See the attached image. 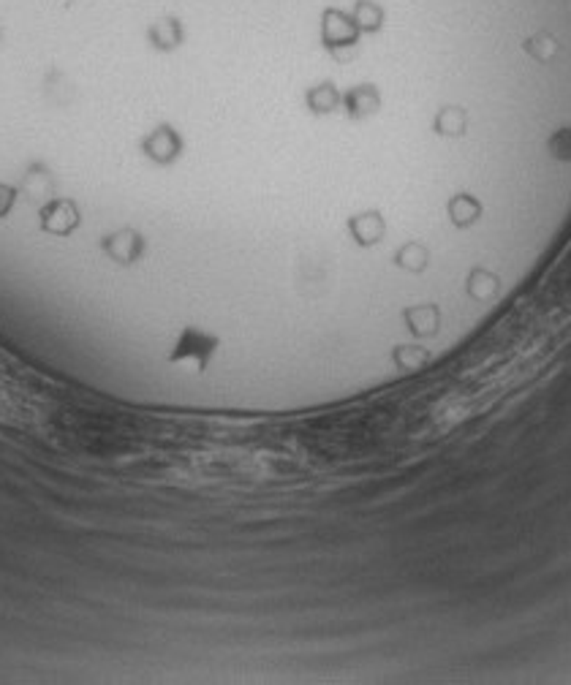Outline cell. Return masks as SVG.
<instances>
[{"label":"cell","mask_w":571,"mask_h":685,"mask_svg":"<svg viewBox=\"0 0 571 685\" xmlns=\"http://www.w3.org/2000/svg\"><path fill=\"white\" fill-rule=\"evenodd\" d=\"M212 351H215V340H212L210 335H202V332H196V329H188V332L180 338V343H177L172 359H196V365L204 367L207 359L212 357Z\"/></svg>","instance_id":"6da1fadb"}]
</instances>
